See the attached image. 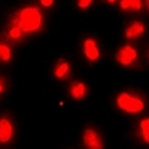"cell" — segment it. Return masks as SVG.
<instances>
[{
	"label": "cell",
	"mask_w": 149,
	"mask_h": 149,
	"mask_svg": "<svg viewBox=\"0 0 149 149\" xmlns=\"http://www.w3.org/2000/svg\"><path fill=\"white\" fill-rule=\"evenodd\" d=\"M5 39L10 45H19V43L24 42V39H26V34H24V31L19 27V22H18L15 12L8 18L6 27H5Z\"/></svg>",
	"instance_id": "3957f363"
},
{
	"label": "cell",
	"mask_w": 149,
	"mask_h": 149,
	"mask_svg": "<svg viewBox=\"0 0 149 149\" xmlns=\"http://www.w3.org/2000/svg\"><path fill=\"white\" fill-rule=\"evenodd\" d=\"M103 2H106V3H115L116 0H103Z\"/></svg>",
	"instance_id": "e0dca14e"
},
{
	"label": "cell",
	"mask_w": 149,
	"mask_h": 149,
	"mask_svg": "<svg viewBox=\"0 0 149 149\" xmlns=\"http://www.w3.org/2000/svg\"><path fill=\"white\" fill-rule=\"evenodd\" d=\"M39 3H40V6H43V8H51V6L54 5V0H39Z\"/></svg>",
	"instance_id": "2e32d148"
},
{
	"label": "cell",
	"mask_w": 149,
	"mask_h": 149,
	"mask_svg": "<svg viewBox=\"0 0 149 149\" xmlns=\"http://www.w3.org/2000/svg\"><path fill=\"white\" fill-rule=\"evenodd\" d=\"M54 76L60 81H66L70 76V63L66 60H58L54 67Z\"/></svg>",
	"instance_id": "30bf717a"
},
{
	"label": "cell",
	"mask_w": 149,
	"mask_h": 149,
	"mask_svg": "<svg viewBox=\"0 0 149 149\" xmlns=\"http://www.w3.org/2000/svg\"><path fill=\"white\" fill-rule=\"evenodd\" d=\"M69 94H70L72 98H74V100H82V98H85L86 94H88V86H86V84L82 82V81H74L69 86Z\"/></svg>",
	"instance_id": "9c48e42d"
},
{
	"label": "cell",
	"mask_w": 149,
	"mask_h": 149,
	"mask_svg": "<svg viewBox=\"0 0 149 149\" xmlns=\"http://www.w3.org/2000/svg\"><path fill=\"white\" fill-rule=\"evenodd\" d=\"M82 145L85 148H90V149H102V148H104L102 134L98 133V130L94 128V127H86L82 131Z\"/></svg>",
	"instance_id": "8992f818"
},
{
	"label": "cell",
	"mask_w": 149,
	"mask_h": 149,
	"mask_svg": "<svg viewBox=\"0 0 149 149\" xmlns=\"http://www.w3.org/2000/svg\"><path fill=\"white\" fill-rule=\"evenodd\" d=\"M145 8L148 9V0H145Z\"/></svg>",
	"instance_id": "ac0fdd59"
},
{
	"label": "cell",
	"mask_w": 149,
	"mask_h": 149,
	"mask_svg": "<svg viewBox=\"0 0 149 149\" xmlns=\"http://www.w3.org/2000/svg\"><path fill=\"white\" fill-rule=\"evenodd\" d=\"M15 14H17V18L19 22V27L26 36L39 33L45 26L43 10L40 9V6H37L34 3L22 6L21 9L15 10Z\"/></svg>",
	"instance_id": "6da1fadb"
},
{
	"label": "cell",
	"mask_w": 149,
	"mask_h": 149,
	"mask_svg": "<svg viewBox=\"0 0 149 149\" xmlns=\"http://www.w3.org/2000/svg\"><path fill=\"white\" fill-rule=\"evenodd\" d=\"M137 58H139L137 49L131 45H124L116 52V61L122 67H133L137 63Z\"/></svg>",
	"instance_id": "5b68a950"
},
{
	"label": "cell",
	"mask_w": 149,
	"mask_h": 149,
	"mask_svg": "<svg viewBox=\"0 0 149 149\" xmlns=\"http://www.w3.org/2000/svg\"><path fill=\"white\" fill-rule=\"evenodd\" d=\"M142 6H143V0H121L119 2V8L122 10L139 12V10H142Z\"/></svg>",
	"instance_id": "4fadbf2b"
},
{
	"label": "cell",
	"mask_w": 149,
	"mask_h": 149,
	"mask_svg": "<svg viewBox=\"0 0 149 149\" xmlns=\"http://www.w3.org/2000/svg\"><path fill=\"white\" fill-rule=\"evenodd\" d=\"M6 88H8V82L3 76H0V95H3L6 93Z\"/></svg>",
	"instance_id": "9a60e30c"
},
{
	"label": "cell",
	"mask_w": 149,
	"mask_h": 149,
	"mask_svg": "<svg viewBox=\"0 0 149 149\" xmlns=\"http://www.w3.org/2000/svg\"><path fill=\"white\" fill-rule=\"evenodd\" d=\"M145 31H146V26L143 21H131L125 29V37L128 40H133L145 34Z\"/></svg>",
	"instance_id": "ba28073f"
},
{
	"label": "cell",
	"mask_w": 149,
	"mask_h": 149,
	"mask_svg": "<svg viewBox=\"0 0 149 149\" xmlns=\"http://www.w3.org/2000/svg\"><path fill=\"white\" fill-rule=\"evenodd\" d=\"M15 139V122L10 115H0V146H8Z\"/></svg>",
	"instance_id": "277c9868"
},
{
	"label": "cell",
	"mask_w": 149,
	"mask_h": 149,
	"mask_svg": "<svg viewBox=\"0 0 149 149\" xmlns=\"http://www.w3.org/2000/svg\"><path fill=\"white\" fill-rule=\"evenodd\" d=\"M116 107L125 113H140L145 110V98L140 94H136L131 91H122L115 98Z\"/></svg>",
	"instance_id": "7a4b0ae2"
},
{
	"label": "cell",
	"mask_w": 149,
	"mask_h": 149,
	"mask_svg": "<svg viewBox=\"0 0 149 149\" xmlns=\"http://www.w3.org/2000/svg\"><path fill=\"white\" fill-rule=\"evenodd\" d=\"M82 52L84 57L90 61V63H95L100 58V48H98V43L95 39L93 37H86L82 42Z\"/></svg>",
	"instance_id": "52a82bcc"
},
{
	"label": "cell",
	"mask_w": 149,
	"mask_h": 149,
	"mask_svg": "<svg viewBox=\"0 0 149 149\" xmlns=\"http://www.w3.org/2000/svg\"><path fill=\"white\" fill-rule=\"evenodd\" d=\"M137 137L143 145L149 143V119L143 118L137 125Z\"/></svg>",
	"instance_id": "7c38bea8"
},
{
	"label": "cell",
	"mask_w": 149,
	"mask_h": 149,
	"mask_svg": "<svg viewBox=\"0 0 149 149\" xmlns=\"http://www.w3.org/2000/svg\"><path fill=\"white\" fill-rule=\"evenodd\" d=\"M93 3V0H76V5L79 9H88Z\"/></svg>",
	"instance_id": "5bb4252c"
},
{
	"label": "cell",
	"mask_w": 149,
	"mask_h": 149,
	"mask_svg": "<svg viewBox=\"0 0 149 149\" xmlns=\"http://www.w3.org/2000/svg\"><path fill=\"white\" fill-rule=\"evenodd\" d=\"M14 55V49L12 45L5 39V37H0V63H9Z\"/></svg>",
	"instance_id": "8fae6325"
}]
</instances>
